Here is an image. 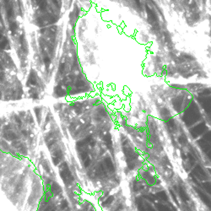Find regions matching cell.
Here are the masks:
<instances>
[{
    "label": "cell",
    "instance_id": "6da1fadb",
    "mask_svg": "<svg viewBox=\"0 0 211 211\" xmlns=\"http://www.w3.org/2000/svg\"><path fill=\"white\" fill-rule=\"evenodd\" d=\"M59 174H60L61 179L63 180V183L65 185H69L74 181V177H73L71 171L69 170V166H68V164L66 162L62 163V165L60 166V169H59Z\"/></svg>",
    "mask_w": 211,
    "mask_h": 211
},
{
    "label": "cell",
    "instance_id": "7a4b0ae2",
    "mask_svg": "<svg viewBox=\"0 0 211 211\" xmlns=\"http://www.w3.org/2000/svg\"><path fill=\"white\" fill-rule=\"evenodd\" d=\"M80 159L82 160V163L85 167H88L91 164V157L89 155L88 151L86 150V148L80 149Z\"/></svg>",
    "mask_w": 211,
    "mask_h": 211
},
{
    "label": "cell",
    "instance_id": "3957f363",
    "mask_svg": "<svg viewBox=\"0 0 211 211\" xmlns=\"http://www.w3.org/2000/svg\"><path fill=\"white\" fill-rule=\"evenodd\" d=\"M91 144H93V138H92L91 136H89V137L86 138H84L82 140L78 141L77 144H76V146H77V148L79 149H80L86 148L87 145H89Z\"/></svg>",
    "mask_w": 211,
    "mask_h": 211
},
{
    "label": "cell",
    "instance_id": "277c9868",
    "mask_svg": "<svg viewBox=\"0 0 211 211\" xmlns=\"http://www.w3.org/2000/svg\"><path fill=\"white\" fill-rule=\"evenodd\" d=\"M51 160L54 165H57L63 160V152L61 149H57L56 150L52 155H51Z\"/></svg>",
    "mask_w": 211,
    "mask_h": 211
},
{
    "label": "cell",
    "instance_id": "5b68a950",
    "mask_svg": "<svg viewBox=\"0 0 211 211\" xmlns=\"http://www.w3.org/2000/svg\"><path fill=\"white\" fill-rule=\"evenodd\" d=\"M102 165L103 166H104V168L106 169V171H109V172L114 171V165H113V162L112 161V160H111L109 157H107V158L104 159Z\"/></svg>",
    "mask_w": 211,
    "mask_h": 211
},
{
    "label": "cell",
    "instance_id": "8992f818",
    "mask_svg": "<svg viewBox=\"0 0 211 211\" xmlns=\"http://www.w3.org/2000/svg\"><path fill=\"white\" fill-rule=\"evenodd\" d=\"M51 189L54 195H58L62 193V188L60 187V185L58 183H54V182L51 183Z\"/></svg>",
    "mask_w": 211,
    "mask_h": 211
},
{
    "label": "cell",
    "instance_id": "52a82bcc",
    "mask_svg": "<svg viewBox=\"0 0 211 211\" xmlns=\"http://www.w3.org/2000/svg\"><path fill=\"white\" fill-rule=\"evenodd\" d=\"M4 137L6 139H8V140H15L17 138V136L12 130L7 129V130L4 132Z\"/></svg>",
    "mask_w": 211,
    "mask_h": 211
},
{
    "label": "cell",
    "instance_id": "ba28073f",
    "mask_svg": "<svg viewBox=\"0 0 211 211\" xmlns=\"http://www.w3.org/2000/svg\"><path fill=\"white\" fill-rule=\"evenodd\" d=\"M45 141H46L47 147H48V148H51V145L54 144L55 142H56V137H55V135H53L52 133H50V134H48L46 137Z\"/></svg>",
    "mask_w": 211,
    "mask_h": 211
},
{
    "label": "cell",
    "instance_id": "9c48e42d",
    "mask_svg": "<svg viewBox=\"0 0 211 211\" xmlns=\"http://www.w3.org/2000/svg\"><path fill=\"white\" fill-rule=\"evenodd\" d=\"M5 7L8 19H9V20H11L13 16H14V9H13V7H12V4H10V2L8 3V4H5Z\"/></svg>",
    "mask_w": 211,
    "mask_h": 211
},
{
    "label": "cell",
    "instance_id": "30bf717a",
    "mask_svg": "<svg viewBox=\"0 0 211 211\" xmlns=\"http://www.w3.org/2000/svg\"><path fill=\"white\" fill-rule=\"evenodd\" d=\"M28 81L29 83H30V85H32V86L36 85V74H35L33 70L30 71V74L29 75Z\"/></svg>",
    "mask_w": 211,
    "mask_h": 211
},
{
    "label": "cell",
    "instance_id": "8fae6325",
    "mask_svg": "<svg viewBox=\"0 0 211 211\" xmlns=\"http://www.w3.org/2000/svg\"><path fill=\"white\" fill-rule=\"evenodd\" d=\"M8 47H9V41L7 40L6 37H3L2 40L0 41V49H7Z\"/></svg>",
    "mask_w": 211,
    "mask_h": 211
},
{
    "label": "cell",
    "instance_id": "7c38bea8",
    "mask_svg": "<svg viewBox=\"0 0 211 211\" xmlns=\"http://www.w3.org/2000/svg\"><path fill=\"white\" fill-rule=\"evenodd\" d=\"M104 141L106 143V144L107 145V147L110 149L112 148V137L111 134H107L104 137Z\"/></svg>",
    "mask_w": 211,
    "mask_h": 211
},
{
    "label": "cell",
    "instance_id": "4fadbf2b",
    "mask_svg": "<svg viewBox=\"0 0 211 211\" xmlns=\"http://www.w3.org/2000/svg\"><path fill=\"white\" fill-rule=\"evenodd\" d=\"M41 10H44L46 7V0H34Z\"/></svg>",
    "mask_w": 211,
    "mask_h": 211
},
{
    "label": "cell",
    "instance_id": "5bb4252c",
    "mask_svg": "<svg viewBox=\"0 0 211 211\" xmlns=\"http://www.w3.org/2000/svg\"><path fill=\"white\" fill-rule=\"evenodd\" d=\"M113 199H114V198L112 197V196H110V197H108L107 199L105 200L104 202H103L102 205L103 206H107L109 205V204H111L112 203V201H113Z\"/></svg>",
    "mask_w": 211,
    "mask_h": 211
},
{
    "label": "cell",
    "instance_id": "9a60e30c",
    "mask_svg": "<svg viewBox=\"0 0 211 211\" xmlns=\"http://www.w3.org/2000/svg\"><path fill=\"white\" fill-rule=\"evenodd\" d=\"M10 30H11L12 33L14 34L15 31H16V28H17V25H16V23H15V21H11L10 22Z\"/></svg>",
    "mask_w": 211,
    "mask_h": 211
},
{
    "label": "cell",
    "instance_id": "2e32d148",
    "mask_svg": "<svg viewBox=\"0 0 211 211\" xmlns=\"http://www.w3.org/2000/svg\"><path fill=\"white\" fill-rule=\"evenodd\" d=\"M68 206H69V204H68V202L66 201V200H63V201H62L61 202V204H60V208H61V210H65L66 208H68Z\"/></svg>",
    "mask_w": 211,
    "mask_h": 211
},
{
    "label": "cell",
    "instance_id": "e0dca14e",
    "mask_svg": "<svg viewBox=\"0 0 211 211\" xmlns=\"http://www.w3.org/2000/svg\"><path fill=\"white\" fill-rule=\"evenodd\" d=\"M56 93H57V95H59V96H63L65 94V92L63 91V89L61 87H57L56 88Z\"/></svg>",
    "mask_w": 211,
    "mask_h": 211
},
{
    "label": "cell",
    "instance_id": "ac0fdd59",
    "mask_svg": "<svg viewBox=\"0 0 211 211\" xmlns=\"http://www.w3.org/2000/svg\"><path fill=\"white\" fill-rule=\"evenodd\" d=\"M85 211H95V208H94V206L92 205L91 204H88L86 205Z\"/></svg>",
    "mask_w": 211,
    "mask_h": 211
},
{
    "label": "cell",
    "instance_id": "d6986e66",
    "mask_svg": "<svg viewBox=\"0 0 211 211\" xmlns=\"http://www.w3.org/2000/svg\"><path fill=\"white\" fill-rule=\"evenodd\" d=\"M35 112H36V116H37V118H38V121H40L41 109H40V108H38V107H36V108H35Z\"/></svg>",
    "mask_w": 211,
    "mask_h": 211
},
{
    "label": "cell",
    "instance_id": "ffe728a7",
    "mask_svg": "<svg viewBox=\"0 0 211 211\" xmlns=\"http://www.w3.org/2000/svg\"><path fill=\"white\" fill-rule=\"evenodd\" d=\"M43 211H56V209L53 206H48Z\"/></svg>",
    "mask_w": 211,
    "mask_h": 211
},
{
    "label": "cell",
    "instance_id": "44dd1931",
    "mask_svg": "<svg viewBox=\"0 0 211 211\" xmlns=\"http://www.w3.org/2000/svg\"><path fill=\"white\" fill-rule=\"evenodd\" d=\"M44 62H45V63H46V66L47 67V66H48V64L50 63V59H49L48 57H45V59H44Z\"/></svg>",
    "mask_w": 211,
    "mask_h": 211
},
{
    "label": "cell",
    "instance_id": "7402d4cb",
    "mask_svg": "<svg viewBox=\"0 0 211 211\" xmlns=\"http://www.w3.org/2000/svg\"><path fill=\"white\" fill-rule=\"evenodd\" d=\"M2 38H3V36H2V34L0 33V41L2 40Z\"/></svg>",
    "mask_w": 211,
    "mask_h": 211
},
{
    "label": "cell",
    "instance_id": "603a6c76",
    "mask_svg": "<svg viewBox=\"0 0 211 211\" xmlns=\"http://www.w3.org/2000/svg\"><path fill=\"white\" fill-rule=\"evenodd\" d=\"M136 1V3H137L138 4H139V0H135Z\"/></svg>",
    "mask_w": 211,
    "mask_h": 211
},
{
    "label": "cell",
    "instance_id": "cb8c5ba5",
    "mask_svg": "<svg viewBox=\"0 0 211 211\" xmlns=\"http://www.w3.org/2000/svg\"><path fill=\"white\" fill-rule=\"evenodd\" d=\"M0 20H1V7H0Z\"/></svg>",
    "mask_w": 211,
    "mask_h": 211
}]
</instances>
